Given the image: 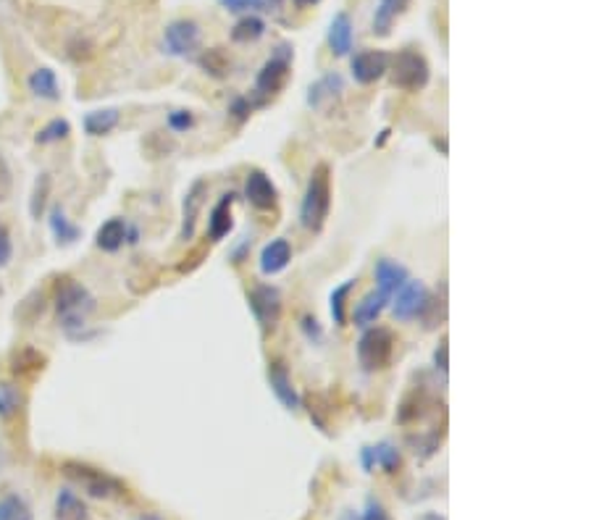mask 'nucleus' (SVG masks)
<instances>
[{
    "instance_id": "1",
    "label": "nucleus",
    "mask_w": 591,
    "mask_h": 520,
    "mask_svg": "<svg viewBox=\"0 0 591 520\" xmlns=\"http://www.w3.org/2000/svg\"><path fill=\"white\" fill-rule=\"evenodd\" d=\"M95 297L85 284H79L71 276H63L56 281V313L59 326L68 339H82L87 329V318L95 313Z\"/></svg>"
},
{
    "instance_id": "2",
    "label": "nucleus",
    "mask_w": 591,
    "mask_h": 520,
    "mask_svg": "<svg viewBox=\"0 0 591 520\" xmlns=\"http://www.w3.org/2000/svg\"><path fill=\"white\" fill-rule=\"evenodd\" d=\"M332 214V169L326 163H318L313 169L303 203H300V224L313 234H318Z\"/></svg>"
},
{
    "instance_id": "3",
    "label": "nucleus",
    "mask_w": 591,
    "mask_h": 520,
    "mask_svg": "<svg viewBox=\"0 0 591 520\" xmlns=\"http://www.w3.org/2000/svg\"><path fill=\"white\" fill-rule=\"evenodd\" d=\"M61 470L68 481H74L77 487H82V489L87 491L90 497H95V499L122 497L126 491L124 484H122L116 476H111V473H105V470H100V468H93V465H85V462H63Z\"/></svg>"
},
{
    "instance_id": "4",
    "label": "nucleus",
    "mask_w": 591,
    "mask_h": 520,
    "mask_svg": "<svg viewBox=\"0 0 591 520\" xmlns=\"http://www.w3.org/2000/svg\"><path fill=\"white\" fill-rule=\"evenodd\" d=\"M389 71H392V85L405 92H421L432 79V66L426 56L413 48L400 50L389 63Z\"/></svg>"
},
{
    "instance_id": "5",
    "label": "nucleus",
    "mask_w": 591,
    "mask_h": 520,
    "mask_svg": "<svg viewBox=\"0 0 591 520\" xmlns=\"http://www.w3.org/2000/svg\"><path fill=\"white\" fill-rule=\"evenodd\" d=\"M395 344H397L395 334L386 326H368L363 332V337L358 339V363L368 373L389 368L392 355H395Z\"/></svg>"
},
{
    "instance_id": "6",
    "label": "nucleus",
    "mask_w": 591,
    "mask_h": 520,
    "mask_svg": "<svg viewBox=\"0 0 591 520\" xmlns=\"http://www.w3.org/2000/svg\"><path fill=\"white\" fill-rule=\"evenodd\" d=\"M295 59V50L289 45H279L277 53L263 63V68L258 71V79H255V90L266 97L271 95H279L284 90V85L289 82V66Z\"/></svg>"
},
{
    "instance_id": "7",
    "label": "nucleus",
    "mask_w": 591,
    "mask_h": 520,
    "mask_svg": "<svg viewBox=\"0 0 591 520\" xmlns=\"http://www.w3.org/2000/svg\"><path fill=\"white\" fill-rule=\"evenodd\" d=\"M200 27L192 19H177L163 32V53L174 59H187L200 48Z\"/></svg>"
},
{
    "instance_id": "8",
    "label": "nucleus",
    "mask_w": 591,
    "mask_h": 520,
    "mask_svg": "<svg viewBox=\"0 0 591 520\" xmlns=\"http://www.w3.org/2000/svg\"><path fill=\"white\" fill-rule=\"evenodd\" d=\"M250 310L255 315V321L263 326V329H271L277 326L281 318V310H284V303H281V292L271 284H258L252 287L248 295Z\"/></svg>"
},
{
    "instance_id": "9",
    "label": "nucleus",
    "mask_w": 591,
    "mask_h": 520,
    "mask_svg": "<svg viewBox=\"0 0 591 520\" xmlns=\"http://www.w3.org/2000/svg\"><path fill=\"white\" fill-rule=\"evenodd\" d=\"M429 295H432V292H429V287H426L423 281L407 278L403 287L392 295V297H395V303H392L395 318H397V321H413V318H418L423 306H426V300H429Z\"/></svg>"
},
{
    "instance_id": "10",
    "label": "nucleus",
    "mask_w": 591,
    "mask_h": 520,
    "mask_svg": "<svg viewBox=\"0 0 591 520\" xmlns=\"http://www.w3.org/2000/svg\"><path fill=\"white\" fill-rule=\"evenodd\" d=\"M389 63H392V56L386 50H360L352 56L350 71L358 85H374L389 71Z\"/></svg>"
},
{
    "instance_id": "11",
    "label": "nucleus",
    "mask_w": 591,
    "mask_h": 520,
    "mask_svg": "<svg viewBox=\"0 0 591 520\" xmlns=\"http://www.w3.org/2000/svg\"><path fill=\"white\" fill-rule=\"evenodd\" d=\"M205 197H208V184H205V179H195L192 187L185 192V200H182V229H179L182 242H189L195 237V226H197L200 211L205 205Z\"/></svg>"
},
{
    "instance_id": "12",
    "label": "nucleus",
    "mask_w": 591,
    "mask_h": 520,
    "mask_svg": "<svg viewBox=\"0 0 591 520\" xmlns=\"http://www.w3.org/2000/svg\"><path fill=\"white\" fill-rule=\"evenodd\" d=\"M245 197L252 208L258 211H271L277 205V187L271 182V177L260 169H252L245 179Z\"/></svg>"
},
{
    "instance_id": "13",
    "label": "nucleus",
    "mask_w": 591,
    "mask_h": 520,
    "mask_svg": "<svg viewBox=\"0 0 591 520\" xmlns=\"http://www.w3.org/2000/svg\"><path fill=\"white\" fill-rule=\"evenodd\" d=\"M344 92V79L337 71L323 74L318 82H313L308 87V105L313 111H326L332 103H337Z\"/></svg>"
},
{
    "instance_id": "14",
    "label": "nucleus",
    "mask_w": 591,
    "mask_h": 520,
    "mask_svg": "<svg viewBox=\"0 0 591 520\" xmlns=\"http://www.w3.org/2000/svg\"><path fill=\"white\" fill-rule=\"evenodd\" d=\"M268 384H271V392L277 395V399L286 410H300V395L292 384L289 368L284 360H271L268 363Z\"/></svg>"
},
{
    "instance_id": "15",
    "label": "nucleus",
    "mask_w": 591,
    "mask_h": 520,
    "mask_svg": "<svg viewBox=\"0 0 591 520\" xmlns=\"http://www.w3.org/2000/svg\"><path fill=\"white\" fill-rule=\"evenodd\" d=\"M234 200H237V195L226 192V195L218 197V203L214 205V211L208 215V237H211V242H221L223 237L232 234V229H234V214H232Z\"/></svg>"
},
{
    "instance_id": "16",
    "label": "nucleus",
    "mask_w": 591,
    "mask_h": 520,
    "mask_svg": "<svg viewBox=\"0 0 591 520\" xmlns=\"http://www.w3.org/2000/svg\"><path fill=\"white\" fill-rule=\"evenodd\" d=\"M374 276L378 292H384V295L392 300V295L410 278V271L405 269L403 263H397V260H392V258H378L374 266Z\"/></svg>"
},
{
    "instance_id": "17",
    "label": "nucleus",
    "mask_w": 591,
    "mask_h": 520,
    "mask_svg": "<svg viewBox=\"0 0 591 520\" xmlns=\"http://www.w3.org/2000/svg\"><path fill=\"white\" fill-rule=\"evenodd\" d=\"M326 40H329V48H332V53H334L337 59H344V56L352 53V45H355V27H352L350 14H344V11L334 14V19H332V24H329Z\"/></svg>"
},
{
    "instance_id": "18",
    "label": "nucleus",
    "mask_w": 591,
    "mask_h": 520,
    "mask_svg": "<svg viewBox=\"0 0 591 520\" xmlns=\"http://www.w3.org/2000/svg\"><path fill=\"white\" fill-rule=\"evenodd\" d=\"M360 460H363V468H366L368 473L374 470L376 465H378L381 470H386V473H397L400 465H403V455H400V450H397L392 442H381V444H376V447H363Z\"/></svg>"
},
{
    "instance_id": "19",
    "label": "nucleus",
    "mask_w": 591,
    "mask_h": 520,
    "mask_svg": "<svg viewBox=\"0 0 591 520\" xmlns=\"http://www.w3.org/2000/svg\"><path fill=\"white\" fill-rule=\"evenodd\" d=\"M289 263H292V245L284 237L271 240L268 245L260 250V258H258V266H260V274L263 276L281 274Z\"/></svg>"
},
{
    "instance_id": "20",
    "label": "nucleus",
    "mask_w": 591,
    "mask_h": 520,
    "mask_svg": "<svg viewBox=\"0 0 591 520\" xmlns=\"http://www.w3.org/2000/svg\"><path fill=\"white\" fill-rule=\"evenodd\" d=\"M407 5H410V0H378L374 19H371V32L376 37H389L397 19L407 11Z\"/></svg>"
},
{
    "instance_id": "21",
    "label": "nucleus",
    "mask_w": 591,
    "mask_h": 520,
    "mask_svg": "<svg viewBox=\"0 0 591 520\" xmlns=\"http://www.w3.org/2000/svg\"><path fill=\"white\" fill-rule=\"evenodd\" d=\"M386 303L389 297L378 289H371L368 295H363V300L355 306L352 310V324L360 326V329H368V326H376V321L381 318V313L386 310Z\"/></svg>"
},
{
    "instance_id": "22",
    "label": "nucleus",
    "mask_w": 591,
    "mask_h": 520,
    "mask_svg": "<svg viewBox=\"0 0 591 520\" xmlns=\"http://www.w3.org/2000/svg\"><path fill=\"white\" fill-rule=\"evenodd\" d=\"M27 87L34 97H40V100H50V103H56V100H61V85H59V77H56V71L53 68H48V66H40V68H34L30 77H27Z\"/></svg>"
},
{
    "instance_id": "23",
    "label": "nucleus",
    "mask_w": 591,
    "mask_h": 520,
    "mask_svg": "<svg viewBox=\"0 0 591 520\" xmlns=\"http://www.w3.org/2000/svg\"><path fill=\"white\" fill-rule=\"evenodd\" d=\"M126 224L124 218H108L97 234H95V245L100 247L103 252H119L126 245Z\"/></svg>"
},
{
    "instance_id": "24",
    "label": "nucleus",
    "mask_w": 591,
    "mask_h": 520,
    "mask_svg": "<svg viewBox=\"0 0 591 520\" xmlns=\"http://www.w3.org/2000/svg\"><path fill=\"white\" fill-rule=\"evenodd\" d=\"M48 226L56 237L59 245H74L79 237H82V229L66 215V208L63 205H53L50 208V215H48Z\"/></svg>"
},
{
    "instance_id": "25",
    "label": "nucleus",
    "mask_w": 591,
    "mask_h": 520,
    "mask_svg": "<svg viewBox=\"0 0 591 520\" xmlns=\"http://www.w3.org/2000/svg\"><path fill=\"white\" fill-rule=\"evenodd\" d=\"M119 122H122L119 108H97V111L85 114L82 126H85V132L90 137H105V134H111L119 126Z\"/></svg>"
},
{
    "instance_id": "26",
    "label": "nucleus",
    "mask_w": 591,
    "mask_h": 520,
    "mask_svg": "<svg viewBox=\"0 0 591 520\" xmlns=\"http://www.w3.org/2000/svg\"><path fill=\"white\" fill-rule=\"evenodd\" d=\"M56 520H90V510L74 489H61L56 494Z\"/></svg>"
},
{
    "instance_id": "27",
    "label": "nucleus",
    "mask_w": 591,
    "mask_h": 520,
    "mask_svg": "<svg viewBox=\"0 0 591 520\" xmlns=\"http://www.w3.org/2000/svg\"><path fill=\"white\" fill-rule=\"evenodd\" d=\"M45 355L40 352V350H34V347H19V350H14V355H11V373L14 376H30V373H37V370H42L45 368Z\"/></svg>"
},
{
    "instance_id": "28",
    "label": "nucleus",
    "mask_w": 591,
    "mask_h": 520,
    "mask_svg": "<svg viewBox=\"0 0 591 520\" xmlns=\"http://www.w3.org/2000/svg\"><path fill=\"white\" fill-rule=\"evenodd\" d=\"M263 34H266V22H263L260 16H255V14H248L245 19H240V22L234 24L232 40L248 45V42H258Z\"/></svg>"
},
{
    "instance_id": "29",
    "label": "nucleus",
    "mask_w": 591,
    "mask_h": 520,
    "mask_svg": "<svg viewBox=\"0 0 591 520\" xmlns=\"http://www.w3.org/2000/svg\"><path fill=\"white\" fill-rule=\"evenodd\" d=\"M197 63H200V68H203L205 74H211V77H216V79L229 77V71H232V61H229V56H226L221 48L203 50V56L197 59Z\"/></svg>"
},
{
    "instance_id": "30",
    "label": "nucleus",
    "mask_w": 591,
    "mask_h": 520,
    "mask_svg": "<svg viewBox=\"0 0 591 520\" xmlns=\"http://www.w3.org/2000/svg\"><path fill=\"white\" fill-rule=\"evenodd\" d=\"M352 289H355V278L334 287V292L329 295V310H332V318L337 326H347V300H350Z\"/></svg>"
},
{
    "instance_id": "31",
    "label": "nucleus",
    "mask_w": 591,
    "mask_h": 520,
    "mask_svg": "<svg viewBox=\"0 0 591 520\" xmlns=\"http://www.w3.org/2000/svg\"><path fill=\"white\" fill-rule=\"evenodd\" d=\"M0 520H32V510L24 497L5 494L0 499Z\"/></svg>"
},
{
    "instance_id": "32",
    "label": "nucleus",
    "mask_w": 591,
    "mask_h": 520,
    "mask_svg": "<svg viewBox=\"0 0 591 520\" xmlns=\"http://www.w3.org/2000/svg\"><path fill=\"white\" fill-rule=\"evenodd\" d=\"M68 134H71V123L66 122V119H53V122H48L37 132L34 142L37 145H56V142H63Z\"/></svg>"
},
{
    "instance_id": "33",
    "label": "nucleus",
    "mask_w": 591,
    "mask_h": 520,
    "mask_svg": "<svg viewBox=\"0 0 591 520\" xmlns=\"http://www.w3.org/2000/svg\"><path fill=\"white\" fill-rule=\"evenodd\" d=\"M22 389L8 384V381H0V418H11L22 410Z\"/></svg>"
},
{
    "instance_id": "34",
    "label": "nucleus",
    "mask_w": 591,
    "mask_h": 520,
    "mask_svg": "<svg viewBox=\"0 0 591 520\" xmlns=\"http://www.w3.org/2000/svg\"><path fill=\"white\" fill-rule=\"evenodd\" d=\"M421 321H423V326L426 329H436V326H441L444 324V318H447V303H444V297H434V295H429V300H426V306L421 310V315H418Z\"/></svg>"
},
{
    "instance_id": "35",
    "label": "nucleus",
    "mask_w": 591,
    "mask_h": 520,
    "mask_svg": "<svg viewBox=\"0 0 591 520\" xmlns=\"http://www.w3.org/2000/svg\"><path fill=\"white\" fill-rule=\"evenodd\" d=\"M48 195H50V174H40V179L34 182V189H32V197H30L32 218H37V221H40V215L45 214Z\"/></svg>"
},
{
    "instance_id": "36",
    "label": "nucleus",
    "mask_w": 591,
    "mask_h": 520,
    "mask_svg": "<svg viewBox=\"0 0 591 520\" xmlns=\"http://www.w3.org/2000/svg\"><path fill=\"white\" fill-rule=\"evenodd\" d=\"M221 8L232 11V14H252V11H260L266 5V0H218Z\"/></svg>"
},
{
    "instance_id": "37",
    "label": "nucleus",
    "mask_w": 591,
    "mask_h": 520,
    "mask_svg": "<svg viewBox=\"0 0 591 520\" xmlns=\"http://www.w3.org/2000/svg\"><path fill=\"white\" fill-rule=\"evenodd\" d=\"M11 260H14V240L5 224H0V269H8Z\"/></svg>"
},
{
    "instance_id": "38",
    "label": "nucleus",
    "mask_w": 591,
    "mask_h": 520,
    "mask_svg": "<svg viewBox=\"0 0 591 520\" xmlns=\"http://www.w3.org/2000/svg\"><path fill=\"white\" fill-rule=\"evenodd\" d=\"M166 122H168V126L174 132H187V129H192V123H195V116H192V111L179 108V111H171Z\"/></svg>"
},
{
    "instance_id": "39",
    "label": "nucleus",
    "mask_w": 591,
    "mask_h": 520,
    "mask_svg": "<svg viewBox=\"0 0 591 520\" xmlns=\"http://www.w3.org/2000/svg\"><path fill=\"white\" fill-rule=\"evenodd\" d=\"M300 326H303V332H305L308 342H313V344H321V342H323V329H321V324H318L313 315H303Z\"/></svg>"
},
{
    "instance_id": "40",
    "label": "nucleus",
    "mask_w": 591,
    "mask_h": 520,
    "mask_svg": "<svg viewBox=\"0 0 591 520\" xmlns=\"http://www.w3.org/2000/svg\"><path fill=\"white\" fill-rule=\"evenodd\" d=\"M434 368L439 373H444V376H447V370H450V347H447V337H441L439 347L434 350Z\"/></svg>"
},
{
    "instance_id": "41",
    "label": "nucleus",
    "mask_w": 591,
    "mask_h": 520,
    "mask_svg": "<svg viewBox=\"0 0 591 520\" xmlns=\"http://www.w3.org/2000/svg\"><path fill=\"white\" fill-rule=\"evenodd\" d=\"M229 114H232L237 122H248L250 114H252V105H250L248 97H234L232 105H229Z\"/></svg>"
},
{
    "instance_id": "42",
    "label": "nucleus",
    "mask_w": 591,
    "mask_h": 520,
    "mask_svg": "<svg viewBox=\"0 0 591 520\" xmlns=\"http://www.w3.org/2000/svg\"><path fill=\"white\" fill-rule=\"evenodd\" d=\"M11 187H14L11 169H8V163L0 158V203H3V200H8V195H11Z\"/></svg>"
},
{
    "instance_id": "43",
    "label": "nucleus",
    "mask_w": 591,
    "mask_h": 520,
    "mask_svg": "<svg viewBox=\"0 0 591 520\" xmlns=\"http://www.w3.org/2000/svg\"><path fill=\"white\" fill-rule=\"evenodd\" d=\"M360 520H389V515H386V510H384V505L378 502V499H368L366 502V513H363V518Z\"/></svg>"
},
{
    "instance_id": "44",
    "label": "nucleus",
    "mask_w": 591,
    "mask_h": 520,
    "mask_svg": "<svg viewBox=\"0 0 591 520\" xmlns=\"http://www.w3.org/2000/svg\"><path fill=\"white\" fill-rule=\"evenodd\" d=\"M421 520H444V518H441V515H436V513H426V515H423Z\"/></svg>"
},
{
    "instance_id": "45",
    "label": "nucleus",
    "mask_w": 591,
    "mask_h": 520,
    "mask_svg": "<svg viewBox=\"0 0 591 520\" xmlns=\"http://www.w3.org/2000/svg\"><path fill=\"white\" fill-rule=\"evenodd\" d=\"M137 520H160V518H158V515H140Z\"/></svg>"
},
{
    "instance_id": "46",
    "label": "nucleus",
    "mask_w": 591,
    "mask_h": 520,
    "mask_svg": "<svg viewBox=\"0 0 591 520\" xmlns=\"http://www.w3.org/2000/svg\"><path fill=\"white\" fill-rule=\"evenodd\" d=\"M297 3H303V5H313V3H318V0H297Z\"/></svg>"
},
{
    "instance_id": "47",
    "label": "nucleus",
    "mask_w": 591,
    "mask_h": 520,
    "mask_svg": "<svg viewBox=\"0 0 591 520\" xmlns=\"http://www.w3.org/2000/svg\"><path fill=\"white\" fill-rule=\"evenodd\" d=\"M271 3H281V0H271Z\"/></svg>"
}]
</instances>
